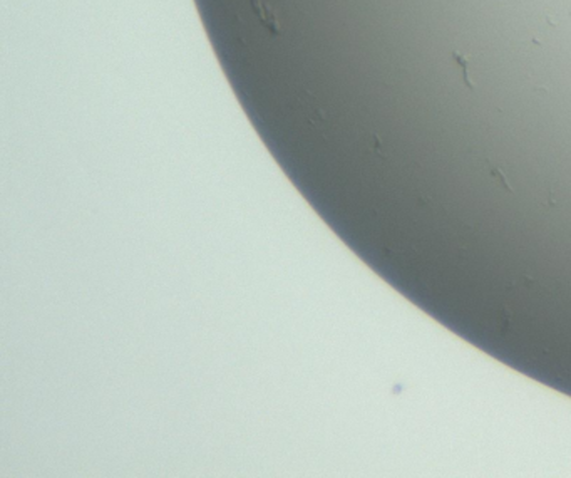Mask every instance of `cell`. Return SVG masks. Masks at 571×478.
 <instances>
[{
    "label": "cell",
    "mask_w": 571,
    "mask_h": 478,
    "mask_svg": "<svg viewBox=\"0 0 571 478\" xmlns=\"http://www.w3.org/2000/svg\"><path fill=\"white\" fill-rule=\"evenodd\" d=\"M452 59L458 62V64L460 66V69H462V79H464V83H466V86L468 88H474V83L471 79H469V73H468V59H466V56L464 54H460V52H458V51H452Z\"/></svg>",
    "instance_id": "cell-1"
},
{
    "label": "cell",
    "mask_w": 571,
    "mask_h": 478,
    "mask_svg": "<svg viewBox=\"0 0 571 478\" xmlns=\"http://www.w3.org/2000/svg\"><path fill=\"white\" fill-rule=\"evenodd\" d=\"M491 175L494 176V178H498L499 180V183H501L502 186H504V188L508 190V191H512V188H511V185H510V181H508V178L504 176V173H502L501 170L499 168H496V166H491Z\"/></svg>",
    "instance_id": "cell-2"
}]
</instances>
